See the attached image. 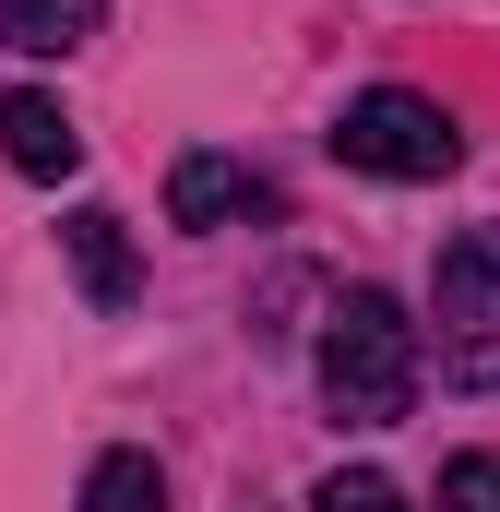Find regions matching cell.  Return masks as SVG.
I'll use <instances>...</instances> for the list:
<instances>
[{
  "label": "cell",
  "instance_id": "8992f818",
  "mask_svg": "<svg viewBox=\"0 0 500 512\" xmlns=\"http://www.w3.org/2000/svg\"><path fill=\"white\" fill-rule=\"evenodd\" d=\"M429 298H441V334H489L500 322V227H465L429 274Z\"/></svg>",
  "mask_w": 500,
  "mask_h": 512
},
{
  "label": "cell",
  "instance_id": "277c9868",
  "mask_svg": "<svg viewBox=\"0 0 500 512\" xmlns=\"http://www.w3.org/2000/svg\"><path fill=\"white\" fill-rule=\"evenodd\" d=\"M239 215H262V179H250L239 155L191 143V155L167 167V227H239Z\"/></svg>",
  "mask_w": 500,
  "mask_h": 512
},
{
  "label": "cell",
  "instance_id": "8fae6325",
  "mask_svg": "<svg viewBox=\"0 0 500 512\" xmlns=\"http://www.w3.org/2000/svg\"><path fill=\"white\" fill-rule=\"evenodd\" d=\"M441 382H453V393H500V322H489V334H453Z\"/></svg>",
  "mask_w": 500,
  "mask_h": 512
},
{
  "label": "cell",
  "instance_id": "9c48e42d",
  "mask_svg": "<svg viewBox=\"0 0 500 512\" xmlns=\"http://www.w3.org/2000/svg\"><path fill=\"white\" fill-rule=\"evenodd\" d=\"M441 512H500V453H453L441 465Z\"/></svg>",
  "mask_w": 500,
  "mask_h": 512
},
{
  "label": "cell",
  "instance_id": "7a4b0ae2",
  "mask_svg": "<svg viewBox=\"0 0 500 512\" xmlns=\"http://www.w3.org/2000/svg\"><path fill=\"white\" fill-rule=\"evenodd\" d=\"M334 155L358 179H453L465 167V120L441 96H417V84H370V96L334 108Z\"/></svg>",
  "mask_w": 500,
  "mask_h": 512
},
{
  "label": "cell",
  "instance_id": "30bf717a",
  "mask_svg": "<svg viewBox=\"0 0 500 512\" xmlns=\"http://www.w3.org/2000/svg\"><path fill=\"white\" fill-rule=\"evenodd\" d=\"M310 512H405V489H393V477H370V465H334Z\"/></svg>",
  "mask_w": 500,
  "mask_h": 512
},
{
  "label": "cell",
  "instance_id": "6da1fadb",
  "mask_svg": "<svg viewBox=\"0 0 500 512\" xmlns=\"http://www.w3.org/2000/svg\"><path fill=\"white\" fill-rule=\"evenodd\" d=\"M310 382H322V405H334L346 429H393V417L417 405V382H429V358H417V322H405V298H381V286H346V298L322 310Z\"/></svg>",
  "mask_w": 500,
  "mask_h": 512
},
{
  "label": "cell",
  "instance_id": "5b68a950",
  "mask_svg": "<svg viewBox=\"0 0 500 512\" xmlns=\"http://www.w3.org/2000/svg\"><path fill=\"white\" fill-rule=\"evenodd\" d=\"M60 251H72V274H84L96 310H131V286H143V262H131V215L72 203V215H60Z\"/></svg>",
  "mask_w": 500,
  "mask_h": 512
},
{
  "label": "cell",
  "instance_id": "ba28073f",
  "mask_svg": "<svg viewBox=\"0 0 500 512\" xmlns=\"http://www.w3.org/2000/svg\"><path fill=\"white\" fill-rule=\"evenodd\" d=\"M84 512H167V465H155V453H96V465H84Z\"/></svg>",
  "mask_w": 500,
  "mask_h": 512
},
{
  "label": "cell",
  "instance_id": "3957f363",
  "mask_svg": "<svg viewBox=\"0 0 500 512\" xmlns=\"http://www.w3.org/2000/svg\"><path fill=\"white\" fill-rule=\"evenodd\" d=\"M0 167H12V179H72V167H84V131H72V108H60L48 84H12V96H0Z\"/></svg>",
  "mask_w": 500,
  "mask_h": 512
},
{
  "label": "cell",
  "instance_id": "52a82bcc",
  "mask_svg": "<svg viewBox=\"0 0 500 512\" xmlns=\"http://www.w3.org/2000/svg\"><path fill=\"white\" fill-rule=\"evenodd\" d=\"M108 24V0H0V48L12 60H72Z\"/></svg>",
  "mask_w": 500,
  "mask_h": 512
}]
</instances>
